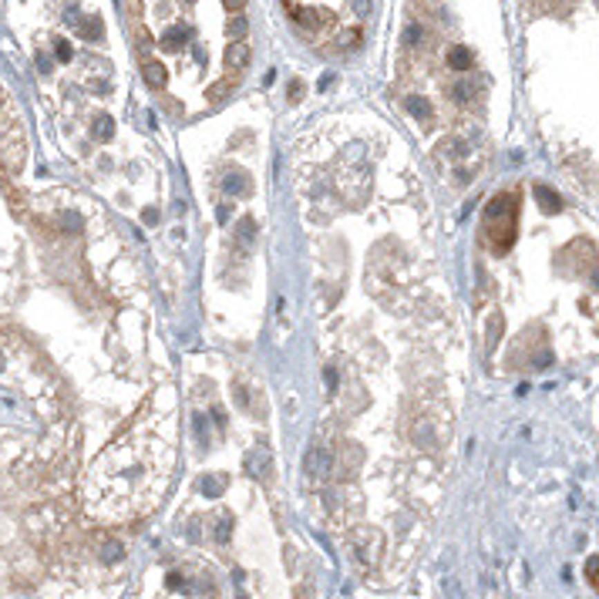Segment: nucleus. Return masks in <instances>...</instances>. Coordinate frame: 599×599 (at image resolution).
Wrapping results in <instances>:
<instances>
[{"label": "nucleus", "mask_w": 599, "mask_h": 599, "mask_svg": "<svg viewBox=\"0 0 599 599\" xmlns=\"http://www.w3.org/2000/svg\"><path fill=\"white\" fill-rule=\"evenodd\" d=\"M3 199H7V202H10V209H14V216H17V219H24V196H21V192H17V185H10L7 182V172H3Z\"/></svg>", "instance_id": "obj_19"}, {"label": "nucleus", "mask_w": 599, "mask_h": 599, "mask_svg": "<svg viewBox=\"0 0 599 599\" xmlns=\"http://www.w3.org/2000/svg\"><path fill=\"white\" fill-rule=\"evenodd\" d=\"M226 485H229V475H202L199 478V492L206 498H219L226 492Z\"/></svg>", "instance_id": "obj_15"}, {"label": "nucleus", "mask_w": 599, "mask_h": 599, "mask_svg": "<svg viewBox=\"0 0 599 599\" xmlns=\"http://www.w3.org/2000/svg\"><path fill=\"white\" fill-rule=\"evenodd\" d=\"M593 280H596V287H599V266H596V273H593Z\"/></svg>", "instance_id": "obj_35"}, {"label": "nucleus", "mask_w": 599, "mask_h": 599, "mask_svg": "<svg viewBox=\"0 0 599 599\" xmlns=\"http://www.w3.org/2000/svg\"><path fill=\"white\" fill-rule=\"evenodd\" d=\"M75 24H78V34L84 37V41H102L104 30H102V17H98V14H91V17H78Z\"/></svg>", "instance_id": "obj_18"}, {"label": "nucleus", "mask_w": 599, "mask_h": 599, "mask_svg": "<svg viewBox=\"0 0 599 599\" xmlns=\"http://www.w3.org/2000/svg\"><path fill=\"white\" fill-rule=\"evenodd\" d=\"M142 78H145V84L149 88H165V81H169V71H165V64L162 61H142Z\"/></svg>", "instance_id": "obj_12"}, {"label": "nucleus", "mask_w": 599, "mask_h": 599, "mask_svg": "<svg viewBox=\"0 0 599 599\" xmlns=\"http://www.w3.org/2000/svg\"><path fill=\"white\" fill-rule=\"evenodd\" d=\"M478 91H482V84H478V81L462 78V81H455V88H451V98H455L458 104H468L471 98H478Z\"/></svg>", "instance_id": "obj_17"}, {"label": "nucleus", "mask_w": 599, "mask_h": 599, "mask_svg": "<svg viewBox=\"0 0 599 599\" xmlns=\"http://www.w3.org/2000/svg\"><path fill=\"white\" fill-rule=\"evenodd\" d=\"M404 44H421V27L417 24H411L404 30Z\"/></svg>", "instance_id": "obj_28"}, {"label": "nucleus", "mask_w": 599, "mask_h": 599, "mask_svg": "<svg viewBox=\"0 0 599 599\" xmlns=\"http://www.w3.org/2000/svg\"><path fill=\"white\" fill-rule=\"evenodd\" d=\"M236 88V78H222V81H216V84H209V91H206V98L212 104H219L222 98H229V91Z\"/></svg>", "instance_id": "obj_20"}, {"label": "nucleus", "mask_w": 599, "mask_h": 599, "mask_svg": "<svg viewBox=\"0 0 599 599\" xmlns=\"http://www.w3.org/2000/svg\"><path fill=\"white\" fill-rule=\"evenodd\" d=\"M37 68H41L44 75H51V61H48V57H37Z\"/></svg>", "instance_id": "obj_34"}, {"label": "nucleus", "mask_w": 599, "mask_h": 599, "mask_svg": "<svg viewBox=\"0 0 599 599\" xmlns=\"http://www.w3.org/2000/svg\"><path fill=\"white\" fill-rule=\"evenodd\" d=\"M246 21H243V17H239V14H233V21H229V24H226V34H229V37H233V41H239V37H243V34H246Z\"/></svg>", "instance_id": "obj_25"}, {"label": "nucleus", "mask_w": 599, "mask_h": 599, "mask_svg": "<svg viewBox=\"0 0 599 599\" xmlns=\"http://www.w3.org/2000/svg\"><path fill=\"white\" fill-rule=\"evenodd\" d=\"M91 135H95L98 142H108V138L115 135V118H111V115H98L95 125H91Z\"/></svg>", "instance_id": "obj_22"}, {"label": "nucleus", "mask_w": 599, "mask_h": 599, "mask_svg": "<svg viewBox=\"0 0 599 599\" xmlns=\"http://www.w3.org/2000/svg\"><path fill=\"white\" fill-rule=\"evenodd\" d=\"M175 465V415L158 424H131L98 455V462L84 475V508L98 522H125L145 515L162 495V482Z\"/></svg>", "instance_id": "obj_1"}, {"label": "nucleus", "mask_w": 599, "mask_h": 599, "mask_svg": "<svg viewBox=\"0 0 599 599\" xmlns=\"http://www.w3.org/2000/svg\"><path fill=\"white\" fill-rule=\"evenodd\" d=\"M125 10H129L131 24H138V0H125Z\"/></svg>", "instance_id": "obj_31"}, {"label": "nucleus", "mask_w": 599, "mask_h": 599, "mask_svg": "<svg viewBox=\"0 0 599 599\" xmlns=\"http://www.w3.org/2000/svg\"><path fill=\"white\" fill-rule=\"evenodd\" d=\"M145 222H149V226H155V222H158V212H155V209H145Z\"/></svg>", "instance_id": "obj_32"}, {"label": "nucleus", "mask_w": 599, "mask_h": 599, "mask_svg": "<svg viewBox=\"0 0 599 599\" xmlns=\"http://www.w3.org/2000/svg\"><path fill=\"white\" fill-rule=\"evenodd\" d=\"M502 330H505V320H502V313H492V320H488V334H485V343H488V350H495L498 340H502Z\"/></svg>", "instance_id": "obj_23"}, {"label": "nucleus", "mask_w": 599, "mask_h": 599, "mask_svg": "<svg viewBox=\"0 0 599 599\" xmlns=\"http://www.w3.org/2000/svg\"><path fill=\"white\" fill-rule=\"evenodd\" d=\"M471 61H475V57H471V51H468V48H462V44L448 48V57H444V64H448L451 71H458V75H465V71H468Z\"/></svg>", "instance_id": "obj_14"}, {"label": "nucleus", "mask_w": 599, "mask_h": 599, "mask_svg": "<svg viewBox=\"0 0 599 599\" xmlns=\"http://www.w3.org/2000/svg\"><path fill=\"white\" fill-rule=\"evenodd\" d=\"M182 3H196V0H182Z\"/></svg>", "instance_id": "obj_36"}, {"label": "nucleus", "mask_w": 599, "mask_h": 599, "mask_svg": "<svg viewBox=\"0 0 599 599\" xmlns=\"http://www.w3.org/2000/svg\"><path fill=\"white\" fill-rule=\"evenodd\" d=\"M54 57H57V61H71V57H75V51H71V44L57 37V41H54Z\"/></svg>", "instance_id": "obj_27"}, {"label": "nucleus", "mask_w": 599, "mask_h": 599, "mask_svg": "<svg viewBox=\"0 0 599 599\" xmlns=\"http://www.w3.org/2000/svg\"><path fill=\"white\" fill-rule=\"evenodd\" d=\"M243 468H246V475L249 478H256V482H269V468H273V458H269V448H253V451H246V458H243Z\"/></svg>", "instance_id": "obj_7"}, {"label": "nucleus", "mask_w": 599, "mask_h": 599, "mask_svg": "<svg viewBox=\"0 0 599 599\" xmlns=\"http://www.w3.org/2000/svg\"><path fill=\"white\" fill-rule=\"evenodd\" d=\"M253 236H256V222L246 216V219H239V226H236V243H239V249H246V246H253Z\"/></svg>", "instance_id": "obj_21"}, {"label": "nucleus", "mask_w": 599, "mask_h": 599, "mask_svg": "<svg viewBox=\"0 0 599 599\" xmlns=\"http://www.w3.org/2000/svg\"><path fill=\"white\" fill-rule=\"evenodd\" d=\"M381 546H384V539H381V532H374V529H357V532L350 535V552H354V559L364 562L367 569L377 566Z\"/></svg>", "instance_id": "obj_5"}, {"label": "nucleus", "mask_w": 599, "mask_h": 599, "mask_svg": "<svg viewBox=\"0 0 599 599\" xmlns=\"http://www.w3.org/2000/svg\"><path fill=\"white\" fill-rule=\"evenodd\" d=\"M24 158H27L24 129H21V122L14 115V102L3 91V172H17L24 165Z\"/></svg>", "instance_id": "obj_3"}, {"label": "nucleus", "mask_w": 599, "mask_h": 599, "mask_svg": "<svg viewBox=\"0 0 599 599\" xmlns=\"http://www.w3.org/2000/svg\"><path fill=\"white\" fill-rule=\"evenodd\" d=\"M586 579H589V586L599 593V555H593V559L586 562Z\"/></svg>", "instance_id": "obj_26"}, {"label": "nucleus", "mask_w": 599, "mask_h": 599, "mask_svg": "<svg viewBox=\"0 0 599 599\" xmlns=\"http://www.w3.org/2000/svg\"><path fill=\"white\" fill-rule=\"evenodd\" d=\"M249 61H253V51H249L246 41H233V44L226 48V54H222V64H226L229 75H239L243 68H249Z\"/></svg>", "instance_id": "obj_8"}, {"label": "nucleus", "mask_w": 599, "mask_h": 599, "mask_svg": "<svg viewBox=\"0 0 599 599\" xmlns=\"http://www.w3.org/2000/svg\"><path fill=\"white\" fill-rule=\"evenodd\" d=\"M408 111H411V115H415V118H421V122H428V118H431V104L424 102V98H408Z\"/></svg>", "instance_id": "obj_24"}, {"label": "nucleus", "mask_w": 599, "mask_h": 599, "mask_svg": "<svg viewBox=\"0 0 599 599\" xmlns=\"http://www.w3.org/2000/svg\"><path fill=\"white\" fill-rule=\"evenodd\" d=\"M229 535H233V515L229 512H216L209 519V539L212 542H226Z\"/></svg>", "instance_id": "obj_11"}, {"label": "nucleus", "mask_w": 599, "mask_h": 599, "mask_svg": "<svg viewBox=\"0 0 599 599\" xmlns=\"http://www.w3.org/2000/svg\"><path fill=\"white\" fill-rule=\"evenodd\" d=\"M535 202H539V209H542L546 216L562 212V199H559V196H555V189H549V185H539V189H535Z\"/></svg>", "instance_id": "obj_16"}, {"label": "nucleus", "mask_w": 599, "mask_h": 599, "mask_svg": "<svg viewBox=\"0 0 599 599\" xmlns=\"http://www.w3.org/2000/svg\"><path fill=\"white\" fill-rule=\"evenodd\" d=\"M519 212H522V192L508 189L488 199L485 216H482V239L492 256H505L515 246L519 236Z\"/></svg>", "instance_id": "obj_2"}, {"label": "nucleus", "mask_w": 599, "mask_h": 599, "mask_svg": "<svg viewBox=\"0 0 599 599\" xmlns=\"http://www.w3.org/2000/svg\"><path fill=\"white\" fill-rule=\"evenodd\" d=\"M354 10H357V14H367V10H370V3H367V0H354Z\"/></svg>", "instance_id": "obj_33"}, {"label": "nucleus", "mask_w": 599, "mask_h": 599, "mask_svg": "<svg viewBox=\"0 0 599 599\" xmlns=\"http://www.w3.org/2000/svg\"><path fill=\"white\" fill-rule=\"evenodd\" d=\"M361 37H364V30H361V24L343 27V30L337 34V41H334V51L347 54V51H354V48H361Z\"/></svg>", "instance_id": "obj_13"}, {"label": "nucleus", "mask_w": 599, "mask_h": 599, "mask_svg": "<svg viewBox=\"0 0 599 599\" xmlns=\"http://www.w3.org/2000/svg\"><path fill=\"white\" fill-rule=\"evenodd\" d=\"M287 14L296 21V27H307V30H327V27H334V14L327 7H300V3L287 0Z\"/></svg>", "instance_id": "obj_6"}, {"label": "nucleus", "mask_w": 599, "mask_h": 599, "mask_svg": "<svg viewBox=\"0 0 599 599\" xmlns=\"http://www.w3.org/2000/svg\"><path fill=\"white\" fill-rule=\"evenodd\" d=\"M222 189H226L229 196H243V192H249V189H253V179H249L243 169H236V165H233V169H226V172H222Z\"/></svg>", "instance_id": "obj_10"}, {"label": "nucleus", "mask_w": 599, "mask_h": 599, "mask_svg": "<svg viewBox=\"0 0 599 599\" xmlns=\"http://www.w3.org/2000/svg\"><path fill=\"white\" fill-rule=\"evenodd\" d=\"M334 468H337L334 451H330V448H323V444H313L310 451H307V458H303V482H307V488H313V492L327 488V485H330V475H334Z\"/></svg>", "instance_id": "obj_4"}, {"label": "nucleus", "mask_w": 599, "mask_h": 599, "mask_svg": "<svg viewBox=\"0 0 599 599\" xmlns=\"http://www.w3.org/2000/svg\"><path fill=\"white\" fill-rule=\"evenodd\" d=\"M189 41H192V27H189V24H175V27H169V30L158 37V48H162V51H169V54H175V51H182Z\"/></svg>", "instance_id": "obj_9"}, {"label": "nucleus", "mask_w": 599, "mask_h": 599, "mask_svg": "<svg viewBox=\"0 0 599 599\" xmlns=\"http://www.w3.org/2000/svg\"><path fill=\"white\" fill-rule=\"evenodd\" d=\"M222 7H226L229 14H239V10L246 7V0H222Z\"/></svg>", "instance_id": "obj_30"}, {"label": "nucleus", "mask_w": 599, "mask_h": 599, "mask_svg": "<svg viewBox=\"0 0 599 599\" xmlns=\"http://www.w3.org/2000/svg\"><path fill=\"white\" fill-rule=\"evenodd\" d=\"M300 95H303V88H300V81H289V91H287L289 104H296V102H300Z\"/></svg>", "instance_id": "obj_29"}]
</instances>
